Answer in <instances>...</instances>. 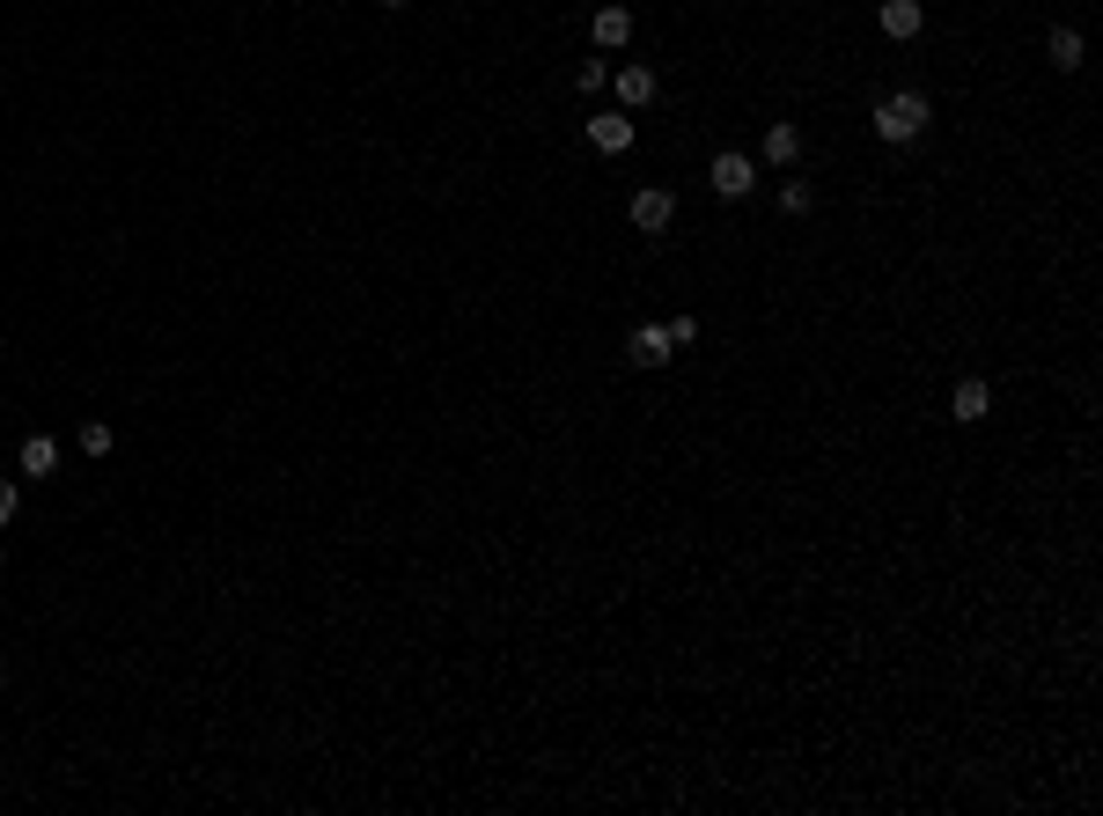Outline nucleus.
<instances>
[{
    "mask_svg": "<svg viewBox=\"0 0 1103 816\" xmlns=\"http://www.w3.org/2000/svg\"><path fill=\"white\" fill-rule=\"evenodd\" d=\"M15 508H23V494H15V486H8V478H0V522L15 515Z\"/></svg>",
    "mask_w": 1103,
    "mask_h": 816,
    "instance_id": "nucleus-16",
    "label": "nucleus"
},
{
    "mask_svg": "<svg viewBox=\"0 0 1103 816\" xmlns=\"http://www.w3.org/2000/svg\"><path fill=\"white\" fill-rule=\"evenodd\" d=\"M669 353H677V339H669V324H640L633 339H626V361H633V369H662Z\"/></svg>",
    "mask_w": 1103,
    "mask_h": 816,
    "instance_id": "nucleus-5",
    "label": "nucleus"
},
{
    "mask_svg": "<svg viewBox=\"0 0 1103 816\" xmlns=\"http://www.w3.org/2000/svg\"><path fill=\"white\" fill-rule=\"evenodd\" d=\"M780 206H787V214H809V206H817V184H809V177H787V184H780Z\"/></svg>",
    "mask_w": 1103,
    "mask_h": 816,
    "instance_id": "nucleus-13",
    "label": "nucleus"
},
{
    "mask_svg": "<svg viewBox=\"0 0 1103 816\" xmlns=\"http://www.w3.org/2000/svg\"><path fill=\"white\" fill-rule=\"evenodd\" d=\"M588 148L596 155H626L633 148V111H596V118H588Z\"/></svg>",
    "mask_w": 1103,
    "mask_h": 816,
    "instance_id": "nucleus-4",
    "label": "nucleus"
},
{
    "mask_svg": "<svg viewBox=\"0 0 1103 816\" xmlns=\"http://www.w3.org/2000/svg\"><path fill=\"white\" fill-rule=\"evenodd\" d=\"M986 412H993V383H986V375H964V383H956V390H949V420L979 427Z\"/></svg>",
    "mask_w": 1103,
    "mask_h": 816,
    "instance_id": "nucleus-6",
    "label": "nucleus"
},
{
    "mask_svg": "<svg viewBox=\"0 0 1103 816\" xmlns=\"http://www.w3.org/2000/svg\"><path fill=\"white\" fill-rule=\"evenodd\" d=\"M626 214H633V228H640V236H662V228L677 222V199L662 192V184H640V192L626 199Z\"/></svg>",
    "mask_w": 1103,
    "mask_h": 816,
    "instance_id": "nucleus-3",
    "label": "nucleus"
},
{
    "mask_svg": "<svg viewBox=\"0 0 1103 816\" xmlns=\"http://www.w3.org/2000/svg\"><path fill=\"white\" fill-rule=\"evenodd\" d=\"M588 37H596V52H618V45H633V15H626V8H596V23H588Z\"/></svg>",
    "mask_w": 1103,
    "mask_h": 816,
    "instance_id": "nucleus-7",
    "label": "nucleus"
},
{
    "mask_svg": "<svg viewBox=\"0 0 1103 816\" xmlns=\"http://www.w3.org/2000/svg\"><path fill=\"white\" fill-rule=\"evenodd\" d=\"M934 118V103L920 97V89H898V97L876 103V140H890V148H905V140H920Z\"/></svg>",
    "mask_w": 1103,
    "mask_h": 816,
    "instance_id": "nucleus-1",
    "label": "nucleus"
},
{
    "mask_svg": "<svg viewBox=\"0 0 1103 816\" xmlns=\"http://www.w3.org/2000/svg\"><path fill=\"white\" fill-rule=\"evenodd\" d=\"M15 464H23L30 478H52V464H59V442H52V434H30V442H23V456H15Z\"/></svg>",
    "mask_w": 1103,
    "mask_h": 816,
    "instance_id": "nucleus-11",
    "label": "nucleus"
},
{
    "mask_svg": "<svg viewBox=\"0 0 1103 816\" xmlns=\"http://www.w3.org/2000/svg\"><path fill=\"white\" fill-rule=\"evenodd\" d=\"M604 81H611V67H604V59H582V75H574V89H582V97H596Z\"/></svg>",
    "mask_w": 1103,
    "mask_h": 816,
    "instance_id": "nucleus-14",
    "label": "nucleus"
},
{
    "mask_svg": "<svg viewBox=\"0 0 1103 816\" xmlns=\"http://www.w3.org/2000/svg\"><path fill=\"white\" fill-rule=\"evenodd\" d=\"M707 184L721 199H751V192H758V162H751V155H735V148H721L707 162Z\"/></svg>",
    "mask_w": 1103,
    "mask_h": 816,
    "instance_id": "nucleus-2",
    "label": "nucleus"
},
{
    "mask_svg": "<svg viewBox=\"0 0 1103 816\" xmlns=\"http://www.w3.org/2000/svg\"><path fill=\"white\" fill-rule=\"evenodd\" d=\"M655 103V67H618V111Z\"/></svg>",
    "mask_w": 1103,
    "mask_h": 816,
    "instance_id": "nucleus-8",
    "label": "nucleus"
},
{
    "mask_svg": "<svg viewBox=\"0 0 1103 816\" xmlns=\"http://www.w3.org/2000/svg\"><path fill=\"white\" fill-rule=\"evenodd\" d=\"M375 8H405V0H375Z\"/></svg>",
    "mask_w": 1103,
    "mask_h": 816,
    "instance_id": "nucleus-17",
    "label": "nucleus"
},
{
    "mask_svg": "<svg viewBox=\"0 0 1103 816\" xmlns=\"http://www.w3.org/2000/svg\"><path fill=\"white\" fill-rule=\"evenodd\" d=\"M1053 59H1059V75H1074L1081 67V30H1053Z\"/></svg>",
    "mask_w": 1103,
    "mask_h": 816,
    "instance_id": "nucleus-12",
    "label": "nucleus"
},
{
    "mask_svg": "<svg viewBox=\"0 0 1103 816\" xmlns=\"http://www.w3.org/2000/svg\"><path fill=\"white\" fill-rule=\"evenodd\" d=\"M81 456H111V427H103V420L81 427Z\"/></svg>",
    "mask_w": 1103,
    "mask_h": 816,
    "instance_id": "nucleus-15",
    "label": "nucleus"
},
{
    "mask_svg": "<svg viewBox=\"0 0 1103 816\" xmlns=\"http://www.w3.org/2000/svg\"><path fill=\"white\" fill-rule=\"evenodd\" d=\"M795 155H802V133H795V125H765V162H773V170H787V162H795Z\"/></svg>",
    "mask_w": 1103,
    "mask_h": 816,
    "instance_id": "nucleus-10",
    "label": "nucleus"
},
{
    "mask_svg": "<svg viewBox=\"0 0 1103 816\" xmlns=\"http://www.w3.org/2000/svg\"><path fill=\"white\" fill-rule=\"evenodd\" d=\"M920 23H927V15H920V0H882V37H898V45H905V37H920Z\"/></svg>",
    "mask_w": 1103,
    "mask_h": 816,
    "instance_id": "nucleus-9",
    "label": "nucleus"
},
{
    "mask_svg": "<svg viewBox=\"0 0 1103 816\" xmlns=\"http://www.w3.org/2000/svg\"><path fill=\"white\" fill-rule=\"evenodd\" d=\"M0 677H8V662H0Z\"/></svg>",
    "mask_w": 1103,
    "mask_h": 816,
    "instance_id": "nucleus-18",
    "label": "nucleus"
}]
</instances>
